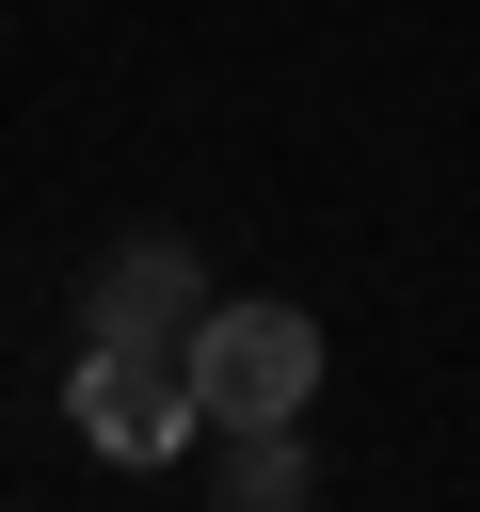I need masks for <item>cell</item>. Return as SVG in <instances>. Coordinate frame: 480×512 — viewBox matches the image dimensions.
<instances>
[{"instance_id":"cell-3","label":"cell","mask_w":480,"mask_h":512,"mask_svg":"<svg viewBox=\"0 0 480 512\" xmlns=\"http://www.w3.org/2000/svg\"><path fill=\"white\" fill-rule=\"evenodd\" d=\"M192 240H112L96 256V336H128V352H192Z\"/></svg>"},{"instance_id":"cell-2","label":"cell","mask_w":480,"mask_h":512,"mask_svg":"<svg viewBox=\"0 0 480 512\" xmlns=\"http://www.w3.org/2000/svg\"><path fill=\"white\" fill-rule=\"evenodd\" d=\"M80 432H96L112 464H160V448H192L208 416H192V368H176V352L96 336V352H80Z\"/></svg>"},{"instance_id":"cell-1","label":"cell","mask_w":480,"mask_h":512,"mask_svg":"<svg viewBox=\"0 0 480 512\" xmlns=\"http://www.w3.org/2000/svg\"><path fill=\"white\" fill-rule=\"evenodd\" d=\"M176 368H192V416H208V432H288V416L320 400V320L272 304V288H240V304L192 320Z\"/></svg>"},{"instance_id":"cell-4","label":"cell","mask_w":480,"mask_h":512,"mask_svg":"<svg viewBox=\"0 0 480 512\" xmlns=\"http://www.w3.org/2000/svg\"><path fill=\"white\" fill-rule=\"evenodd\" d=\"M224 496H304V448L288 432H224Z\"/></svg>"}]
</instances>
